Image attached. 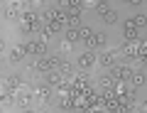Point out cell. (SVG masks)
Masks as SVG:
<instances>
[{"label":"cell","mask_w":147,"mask_h":113,"mask_svg":"<svg viewBox=\"0 0 147 113\" xmlns=\"http://www.w3.org/2000/svg\"><path fill=\"white\" fill-rule=\"evenodd\" d=\"M39 22H42L39 12H32L30 7H27V10L20 15V32H22V35H30V32H34V30H42Z\"/></svg>","instance_id":"obj_1"},{"label":"cell","mask_w":147,"mask_h":113,"mask_svg":"<svg viewBox=\"0 0 147 113\" xmlns=\"http://www.w3.org/2000/svg\"><path fill=\"white\" fill-rule=\"evenodd\" d=\"M64 84H69V81H66V76H64L61 71H49V74H47V86L61 89Z\"/></svg>","instance_id":"obj_6"},{"label":"cell","mask_w":147,"mask_h":113,"mask_svg":"<svg viewBox=\"0 0 147 113\" xmlns=\"http://www.w3.org/2000/svg\"><path fill=\"white\" fill-rule=\"evenodd\" d=\"M115 54H118V49L115 52H105V54H100L98 57V62H100V66H105V69H113V66H115Z\"/></svg>","instance_id":"obj_10"},{"label":"cell","mask_w":147,"mask_h":113,"mask_svg":"<svg viewBox=\"0 0 147 113\" xmlns=\"http://www.w3.org/2000/svg\"><path fill=\"white\" fill-rule=\"evenodd\" d=\"M79 113H98V111H96V108H91V106H86L84 111H79Z\"/></svg>","instance_id":"obj_22"},{"label":"cell","mask_w":147,"mask_h":113,"mask_svg":"<svg viewBox=\"0 0 147 113\" xmlns=\"http://www.w3.org/2000/svg\"><path fill=\"white\" fill-rule=\"evenodd\" d=\"M32 71H44V74H49L52 71V66H49V57H37L34 62L30 64Z\"/></svg>","instance_id":"obj_8"},{"label":"cell","mask_w":147,"mask_h":113,"mask_svg":"<svg viewBox=\"0 0 147 113\" xmlns=\"http://www.w3.org/2000/svg\"><path fill=\"white\" fill-rule=\"evenodd\" d=\"M25 52L27 54H37V57H47V42L37 39V42H27L25 44Z\"/></svg>","instance_id":"obj_4"},{"label":"cell","mask_w":147,"mask_h":113,"mask_svg":"<svg viewBox=\"0 0 147 113\" xmlns=\"http://www.w3.org/2000/svg\"><path fill=\"white\" fill-rule=\"evenodd\" d=\"M32 101H34V91H30V89H27V91L20 93V106H22V108H30Z\"/></svg>","instance_id":"obj_15"},{"label":"cell","mask_w":147,"mask_h":113,"mask_svg":"<svg viewBox=\"0 0 147 113\" xmlns=\"http://www.w3.org/2000/svg\"><path fill=\"white\" fill-rule=\"evenodd\" d=\"M0 101H3V108L12 106V103H15V91H10V89H5V91H3V96H0Z\"/></svg>","instance_id":"obj_17"},{"label":"cell","mask_w":147,"mask_h":113,"mask_svg":"<svg viewBox=\"0 0 147 113\" xmlns=\"http://www.w3.org/2000/svg\"><path fill=\"white\" fill-rule=\"evenodd\" d=\"M76 64H79V69H81V71H88L91 66L96 64V54L91 52V49H86L84 54H79V62H76Z\"/></svg>","instance_id":"obj_5"},{"label":"cell","mask_w":147,"mask_h":113,"mask_svg":"<svg viewBox=\"0 0 147 113\" xmlns=\"http://www.w3.org/2000/svg\"><path fill=\"white\" fill-rule=\"evenodd\" d=\"M110 76H113V79L115 81H123V84H130V76L135 74V69H130V66L127 64H115L113 66V69L108 71Z\"/></svg>","instance_id":"obj_2"},{"label":"cell","mask_w":147,"mask_h":113,"mask_svg":"<svg viewBox=\"0 0 147 113\" xmlns=\"http://www.w3.org/2000/svg\"><path fill=\"white\" fill-rule=\"evenodd\" d=\"M59 108L74 113V96H71V93H69V96H59Z\"/></svg>","instance_id":"obj_13"},{"label":"cell","mask_w":147,"mask_h":113,"mask_svg":"<svg viewBox=\"0 0 147 113\" xmlns=\"http://www.w3.org/2000/svg\"><path fill=\"white\" fill-rule=\"evenodd\" d=\"M22 113H32V111H30V108H22Z\"/></svg>","instance_id":"obj_24"},{"label":"cell","mask_w":147,"mask_h":113,"mask_svg":"<svg viewBox=\"0 0 147 113\" xmlns=\"http://www.w3.org/2000/svg\"><path fill=\"white\" fill-rule=\"evenodd\" d=\"M64 42H69V44H76V42H81V35H79V30H64Z\"/></svg>","instance_id":"obj_16"},{"label":"cell","mask_w":147,"mask_h":113,"mask_svg":"<svg viewBox=\"0 0 147 113\" xmlns=\"http://www.w3.org/2000/svg\"><path fill=\"white\" fill-rule=\"evenodd\" d=\"M59 71H61V74L69 79V74L74 71V64H71V62H61V69H59Z\"/></svg>","instance_id":"obj_21"},{"label":"cell","mask_w":147,"mask_h":113,"mask_svg":"<svg viewBox=\"0 0 147 113\" xmlns=\"http://www.w3.org/2000/svg\"><path fill=\"white\" fill-rule=\"evenodd\" d=\"M137 111H140V113H147V101H145V103H140V108H137Z\"/></svg>","instance_id":"obj_23"},{"label":"cell","mask_w":147,"mask_h":113,"mask_svg":"<svg viewBox=\"0 0 147 113\" xmlns=\"http://www.w3.org/2000/svg\"><path fill=\"white\" fill-rule=\"evenodd\" d=\"M79 35H81V42L86 44V42H91V37H93L96 32L91 30V27H81V30H79Z\"/></svg>","instance_id":"obj_19"},{"label":"cell","mask_w":147,"mask_h":113,"mask_svg":"<svg viewBox=\"0 0 147 113\" xmlns=\"http://www.w3.org/2000/svg\"><path fill=\"white\" fill-rule=\"evenodd\" d=\"M132 25L140 30V27H145V25H147V17H145V15H135V17H132Z\"/></svg>","instance_id":"obj_20"},{"label":"cell","mask_w":147,"mask_h":113,"mask_svg":"<svg viewBox=\"0 0 147 113\" xmlns=\"http://www.w3.org/2000/svg\"><path fill=\"white\" fill-rule=\"evenodd\" d=\"M32 91H34V98H37V101H42V103H49V101H52V86H44V84H42V86H34Z\"/></svg>","instance_id":"obj_7"},{"label":"cell","mask_w":147,"mask_h":113,"mask_svg":"<svg viewBox=\"0 0 147 113\" xmlns=\"http://www.w3.org/2000/svg\"><path fill=\"white\" fill-rule=\"evenodd\" d=\"M25 44H17V47L10 49V62H22V57H25Z\"/></svg>","instance_id":"obj_14"},{"label":"cell","mask_w":147,"mask_h":113,"mask_svg":"<svg viewBox=\"0 0 147 113\" xmlns=\"http://www.w3.org/2000/svg\"><path fill=\"white\" fill-rule=\"evenodd\" d=\"M105 44V35H100V32H96L93 37H91V42H86L84 47L86 49H91V52H93V49H98V47H103Z\"/></svg>","instance_id":"obj_11"},{"label":"cell","mask_w":147,"mask_h":113,"mask_svg":"<svg viewBox=\"0 0 147 113\" xmlns=\"http://www.w3.org/2000/svg\"><path fill=\"white\" fill-rule=\"evenodd\" d=\"M100 17H103V22H105V25H113V22L118 20V12L113 10V7H108V10H105V12H103Z\"/></svg>","instance_id":"obj_18"},{"label":"cell","mask_w":147,"mask_h":113,"mask_svg":"<svg viewBox=\"0 0 147 113\" xmlns=\"http://www.w3.org/2000/svg\"><path fill=\"white\" fill-rule=\"evenodd\" d=\"M123 35H125L127 42H140V37H137V27L132 25V20H127L125 25H123Z\"/></svg>","instance_id":"obj_9"},{"label":"cell","mask_w":147,"mask_h":113,"mask_svg":"<svg viewBox=\"0 0 147 113\" xmlns=\"http://www.w3.org/2000/svg\"><path fill=\"white\" fill-rule=\"evenodd\" d=\"M145 81H147V74H145V71H135V74L130 76V86H132V89H140Z\"/></svg>","instance_id":"obj_12"},{"label":"cell","mask_w":147,"mask_h":113,"mask_svg":"<svg viewBox=\"0 0 147 113\" xmlns=\"http://www.w3.org/2000/svg\"><path fill=\"white\" fill-rule=\"evenodd\" d=\"M5 89H10V91H15V93H22V91H27L25 81H22L17 74H10V76L5 79Z\"/></svg>","instance_id":"obj_3"}]
</instances>
